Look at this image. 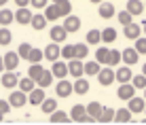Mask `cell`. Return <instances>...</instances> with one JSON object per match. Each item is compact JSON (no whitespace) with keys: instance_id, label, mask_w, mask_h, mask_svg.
I'll return each mask as SVG.
<instances>
[{"instance_id":"cell-1","label":"cell","mask_w":146,"mask_h":125,"mask_svg":"<svg viewBox=\"0 0 146 125\" xmlns=\"http://www.w3.org/2000/svg\"><path fill=\"white\" fill-rule=\"evenodd\" d=\"M9 104H11V108H21L28 104V93L26 91H11V96H9Z\"/></svg>"},{"instance_id":"cell-2","label":"cell","mask_w":146,"mask_h":125,"mask_svg":"<svg viewBox=\"0 0 146 125\" xmlns=\"http://www.w3.org/2000/svg\"><path fill=\"white\" fill-rule=\"evenodd\" d=\"M95 76H98V83L102 87H108V85L114 83V70L112 68H100V72Z\"/></svg>"},{"instance_id":"cell-3","label":"cell","mask_w":146,"mask_h":125,"mask_svg":"<svg viewBox=\"0 0 146 125\" xmlns=\"http://www.w3.org/2000/svg\"><path fill=\"white\" fill-rule=\"evenodd\" d=\"M32 15H34V13L30 11L28 7H19L17 11L13 13V19H15L17 23H21V26H28V23H30V19H32Z\"/></svg>"},{"instance_id":"cell-4","label":"cell","mask_w":146,"mask_h":125,"mask_svg":"<svg viewBox=\"0 0 146 125\" xmlns=\"http://www.w3.org/2000/svg\"><path fill=\"white\" fill-rule=\"evenodd\" d=\"M2 62H4V70H17L19 66V55L15 51H9L2 55Z\"/></svg>"},{"instance_id":"cell-5","label":"cell","mask_w":146,"mask_h":125,"mask_svg":"<svg viewBox=\"0 0 146 125\" xmlns=\"http://www.w3.org/2000/svg\"><path fill=\"white\" fill-rule=\"evenodd\" d=\"M117 96H119L121 100H125V102H127L129 98H133V96H135V87L131 85V81H129V83H121V87H119Z\"/></svg>"},{"instance_id":"cell-6","label":"cell","mask_w":146,"mask_h":125,"mask_svg":"<svg viewBox=\"0 0 146 125\" xmlns=\"http://www.w3.org/2000/svg\"><path fill=\"white\" fill-rule=\"evenodd\" d=\"M78 28H80V17H74L72 13L64 17V30H66L68 34H70V32H76Z\"/></svg>"},{"instance_id":"cell-7","label":"cell","mask_w":146,"mask_h":125,"mask_svg":"<svg viewBox=\"0 0 146 125\" xmlns=\"http://www.w3.org/2000/svg\"><path fill=\"white\" fill-rule=\"evenodd\" d=\"M59 45L57 43H51V45H47V47L42 49V57H47L49 62H55V59H59Z\"/></svg>"},{"instance_id":"cell-8","label":"cell","mask_w":146,"mask_h":125,"mask_svg":"<svg viewBox=\"0 0 146 125\" xmlns=\"http://www.w3.org/2000/svg\"><path fill=\"white\" fill-rule=\"evenodd\" d=\"M17 81H19V76L15 74V70H7L2 74V87H7V89H15L17 87Z\"/></svg>"},{"instance_id":"cell-9","label":"cell","mask_w":146,"mask_h":125,"mask_svg":"<svg viewBox=\"0 0 146 125\" xmlns=\"http://www.w3.org/2000/svg\"><path fill=\"white\" fill-rule=\"evenodd\" d=\"M121 59H123L127 66H133V64H138L140 53L135 51V49H125V51H121Z\"/></svg>"},{"instance_id":"cell-10","label":"cell","mask_w":146,"mask_h":125,"mask_svg":"<svg viewBox=\"0 0 146 125\" xmlns=\"http://www.w3.org/2000/svg\"><path fill=\"white\" fill-rule=\"evenodd\" d=\"M144 106H146V100L144 98H129L127 100V108H129V112H142L144 110Z\"/></svg>"},{"instance_id":"cell-11","label":"cell","mask_w":146,"mask_h":125,"mask_svg":"<svg viewBox=\"0 0 146 125\" xmlns=\"http://www.w3.org/2000/svg\"><path fill=\"white\" fill-rule=\"evenodd\" d=\"M123 32H125V38H129V41H135L138 36H142V28H140L138 23H133V21L127 23Z\"/></svg>"},{"instance_id":"cell-12","label":"cell","mask_w":146,"mask_h":125,"mask_svg":"<svg viewBox=\"0 0 146 125\" xmlns=\"http://www.w3.org/2000/svg\"><path fill=\"white\" fill-rule=\"evenodd\" d=\"M68 74H72L74 78H78L80 74H83V59H76V57L70 59V64H68Z\"/></svg>"},{"instance_id":"cell-13","label":"cell","mask_w":146,"mask_h":125,"mask_svg":"<svg viewBox=\"0 0 146 125\" xmlns=\"http://www.w3.org/2000/svg\"><path fill=\"white\" fill-rule=\"evenodd\" d=\"M30 96H28V100H30V104H34V106H40V102L44 100V89L42 87H34L32 91H28Z\"/></svg>"},{"instance_id":"cell-14","label":"cell","mask_w":146,"mask_h":125,"mask_svg":"<svg viewBox=\"0 0 146 125\" xmlns=\"http://www.w3.org/2000/svg\"><path fill=\"white\" fill-rule=\"evenodd\" d=\"M55 91H57L59 98H68L70 93H72V83L66 81V78H62V81L57 83V87H55Z\"/></svg>"},{"instance_id":"cell-15","label":"cell","mask_w":146,"mask_h":125,"mask_svg":"<svg viewBox=\"0 0 146 125\" xmlns=\"http://www.w3.org/2000/svg\"><path fill=\"white\" fill-rule=\"evenodd\" d=\"M51 72H53V76H57V78L68 76V64H64V62H59V59H55V62H53V68H51Z\"/></svg>"},{"instance_id":"cell-16","label":"cell","mask_w":146,"mask_h":125,"mask_svg":"<svg viewBox=\"0 0 146 125\" xmlns=\"http://www.w3.org/2000/svg\"><path fill=\"white\" fill-rule=\"evenodd\" d=\"M72 93H78V96H85V93H89V81L87 78H76V83L72 85Z\"/></svg>"},{"instance_id":"cell-17","label":"cell","mask_w":146,"mask_h":125,"mask_svg":"<svg viewBox=\"0 0 146 125\" xmlns=\"http://www.w3.org/2000/svg\"><path fill=\"white\" fill-rule=\"evenodd\" d=\"M66 36H68V32H66V30H64V26H53L51 28V41L53 43H64V41H66Z\"/></svg>"},{"instance_id":"cell-18","label":"cell","mask_w":146,"mask_h":125,"mask_svg":"<svg viewBox=\"0 0 146 125\" xmlns=\"http://www.w3.org/2000/svg\"><path fill=\"white\" fill-rule=\"evenodd\" d=\"M51 83H53V72H51V70H42L40 76L36 78V85H38V87H42V89H47Z\"/></svg>"},{"instance_id":"cell-19","label":"cell","mask_w":146,"mask_h":125,"mask_svg":"<svg viewBox=\"0 0 146 125\" xmlns=\"http://www.w3.org/2000/svg\"><path fill=\"white\" fill-rule=\"evenodd\" d=\"M114 78H117L119 83H129V81H131V68H129V66L119 68L117 72H114Z\"/></svg>"},{"instance_id":"cell-20","label":"cell","mask_w":146,"mask_h":125,"mask_svg":"<svg viewBox=\"0 0 146 125\" xmlns=\"http://www.w3.org/2000/svg\"><path fill=\"white\" fill-rule=\"evenodd\" d=\"M127 13L131 15V17L142 15V13H144V4L140 2V0H129V2H127Z\"/></svg>"},{"instance_id":"cell-21","label":"cell","mask_w":146,"mask_h":125,"mask_svg":"<svg viewBox=\"0 0 146 125\" xmlns=\"http://www.w3.org/2000/svg\"><path fill=\"white\" fill-rule=\"evenodd\" d=\"M44 19H47V21H57L59 19V11H57V4H49V7H44Z\"/></svg>"},{"instance_id":"cell-22","label":"cell","mask_w":146,"mask_h":125,"mask_svg":"<svg viewBox=\"0 0 146 125\" xmlns=\"http://www.w3.org/2000/svg\"><path fill=\"white\" fill-rule=\"evenodd\" d=\"M100 36H102V43H106V45H110V43H114L117 41V30L114 28H104L102 32H100Z\"/></svg>"},{"instance_id":"cell-23","label":"cell","mask_w":146,"mask_h":125,"mask_svg":"<svg viewBox=\"0 0 146 125\" xmlns=\"http://www.w3.org/2000/svg\"><path fill=\"white\" fill-rule=\"evenodd\" d=\"M100 17L102 19H110L114 15V4H110V2H100Z\"/></svg>"},{"instance_id":"cell-24","label":"cell","mask_w":146,"mask_h":125,"mask_svg":"<svg viewBox=\"0 0 146 125\" xmlns=\"http://www.w3.org/2000/svg\"><path fill=\"white\" fill-rule=\"evenodd\" d=\"M102 108H104V106H102L100 102H91L89 106H85V110H87L89 117H93L95 121H98V119H100V114H102Z\"/></svg>"},{"instance_id":"cell-25","label":"cell","mask_w":146,"mask_h":125,"mask_svg":"<svg viewBox=\"0 0 146 125\" xmlns=\"http://www.w3.org/2000/svg\"><path fill=\"white\" fill-rule=\"evenodd\" d=\"M17 87L21 89V91H32L34 87H36V81H34V78H30V76H23V78H19L17 81Z\"/></svg>"},{"instance_id":"cell-26","label":"cell","mask_w":146,"mask_h":125,"mask_svg":"<svg viewBox=\"0 0 146 125\" xmlns=\"http://www.w3.org/2000/svg\"><path fill=\"white\" fill-rule=\"evenodd\" d=\"M85 114H87V110H85V106L83 104H76V106H72V112H70V119L72 121H83L85 119Z\"/></svg>"},{"instance_id":"cell-27","label":"cell","mask_w":146,"mask_h":125,"mask_svg":"<svg viewBox=\"0 0 146 125\" xmlns=\"http://www.w3.org/2000/svg\"><path fill=\"white\" fill-rule=\"evenodd\" d=\"M112 121H117V123H127V121H131V112H129V108H119L117 112H114V119Z\"/></svg>"},{"instance_id":"cell-28","label":"cell","mask_w":146,"mask_h":125,"mask_svg":"<svg viewBox=\"0 0 146 125\" xmlns=\"http://www.w3.org/2000/svg\"><path fill=\"white\" fill-rule=\"evenodd\" d=\"M40 108H42V112H44V114H51L55 108H57V100H53V98H44L42 102H40Z\"/></svg>"},{"instance_id":"cell-29","label":"cell","mask_w":146,"mask_h":125,"mask_svg":"<svg viewBox=\"0 0 146 125\" xmlns=\"http://www.w3.org/2000/svg\"><path fill=\"white\" fill-rule=\"evenodd\" d=\"M55 4H57L59 17H66V15L72 13V2H70V0H59V2H55Z\"/></svg>"},{"instance_id":"cell-30","label":"cell","mask_w":146,"mask_h":125,"mask_svg":"<svg viewBox=\"0 0 146 125\" xmlns=\"http://www.w3.org/2000/svg\"><path fill=\"white\" fill-rule=\"evenodd\" d=\"M30 26H32L34 30H44V26H47V19H44V15H32V19H30Z\"/></svg>"},{"instance_id":"cell-31","label":"cell","mask_w":146,"mask_h":125,"mask_svg":"<svg viewBox=\"0 0 146 125\" xmlns=\"http://www.w3.org/2000/svg\"><path fill=\"white\" fill-rule=\"evenodd\" d=\"M100 72V64L95 62H87V64H83V74H89V76H95V74Z\"/></svg>"},{"instance_id":"cell-32","label":"cell","mask_w":146,"mask_h":125,"mask_svg":"<svg viewBox=\"0 0 146 125\" xmlns=\"http://www.w3.org/2000/svg\"><path fill=\"white\" fill-rule=\"evenodd\" d=\"M28 62H32V64H38V62H42V49H36V47H32L30 49V53H28Z\"/></svg>"},{"instance_id":"cell-33","label":"cell","mask_w":146,"mask_h":125,"mask_svg":"<svg viewBox=\"0 0 146 125\" xmlns=\"http://www.w3.org/2000/svg\"><path fill=\"white\" fill-rule=\"evenodd\" d=\"M51 121L53 123H66V121H70V114H66L64 110H57V108H55V110L51 112Z\"/></svg>"},{"instance_id":"cell-34","label":"cell","mask_w":146,"mask_h":125,"mask_svg":"<svg viewBox=\"0 0 146 125\" xmlns=\"http://www.w3.org/2000/svg\"><path fill=\"white\" fill-rule=\"evenodd\" d=\"M89 55V47H87V45H74V57H76V59H83V57H87Z\"/></svg>"},{"instance_id":"cell-35","label":"cell","mask_w":146,"mask_h":125,"mask_svg":"<svg viewBox=\"0 0 146 125\" xmlns=\"http://www.w3.org/2000/svg\"><path fill=\"white\" fill-rule=\"evenodd\" d=\"M108 47H100L98 51H95V62L98 64H108Z\"/></svg>"},{"instance_id":"cell-36","label":"cell","mask_w":146,"mask_h":125,"mask_svg":"<svg viewBox=\"0 0 146 125\" xmlns=\"http://www.w3.org/2000/svg\"><path fill=\"white\" fill-rule=\"evenodd\" d=\"M112 119H114V108H106V106H104L98 121H100V123H110Z\"/></svg>"},{"instance_id":"cell-37","label":"cell","mask_w":146,"mask_h":125,"mask_svg":"<svg viewBox=\"0 0 146 125\" xmlns=\"http://www.w3.org/2000/svg\"><path fill=\"white\" fill-rule=\"evenodd\" d=\"M11 41H13L11 30H9L7 26H2V28H0V45H9Z\"/></svg>"},{"instance_id":"cell-38","label":"cell","mask_w":146,"mask_h":125,"mask_svg":"<svg viewBox=\"0 0 146 125\" xmlns=\"http://www.w3.org/2000/svg\"><path fill=\"white\" fill-rule=\"evenodd\" d=\"M59 57L72 59V57H74V45H64V47L59 49Z\"/></svg>"},{"instance_id":"cell-39","label":"cell","mask_w":146,"mask_h":125,"mask_svg":"<svg viewBox=\"0 0 146 125\" xmlns=\"http://www.w3.org/2000/svg\"><path fill=\"white\" fill-rule=\"evenodd\" d=\"M0 23H2V26H9V23H13V11H9V9H2V11H0Z\"/></svg>"},{"instance_id":"cell-40","label":"cell","mask_w":146,"mask_h":125,"mask_svg":"<svg viewBox=\"0 0 146 125\" xmlns=\"http://www.w3.org/2000/svg\"><path fill=\"white\" fill-rule=\"evenodd\" d=\"M119 62H121V51L110 49V51H108V66H117Z\"/></svg>"},{"instance_id":"cell-41","label":"cell","mask_w":146,"mask_h":125,"mask_svg":"<svg viewBox=\"0 0 146 125\" xmlns=\"http://www.w3.org/2000/svg\"><path fill=\"white\" fill-rule=\"evenodd\" d=\"M87 43H89V45H98V43H102L100 30H89V32H87Z\"/></svg>"},{"instance_id":"cell-42","label":"cell","mask_w":146,"mask_h":125,"mask_svg":"<svg viewBox=\"0 0 146 125\" xmlns=\"http://www.w3.org/2000/svg\"><path fill=\"white\" fill-rule=\"evenodd\" d=\"M42 70H44V68L40 66V62H38V64H32V66H30V70H28V76L36 81V78L40 76V72H42Z\"/></svg>"},{"instance_id":"cell-43","label":"cell","mask_w":146,"mask_h":125,"mask_svg":"<svg viewBox=\"0 0 146 125\" xmlns=\"http://www.w3.org/2000/svg\"><path fill=\"white\" fill-rule=\"evenodd\" d=\"M135 51H138L140 53V55H146V36L142 38V36H138V38H135Z\"/></svg>"},{"instance_id":"cell-44","label":"cell","mask_w":146,"mask_h":125,"mask_svg":"<svg viewBox=\"0 0 146 125\" xmlns=\"http://www.w3.org/2000/svg\"><path fill=\"white\" fill-rule=\"evenodd\" d=\"M131 85H133L135 89H144V87H146V76H144V74L133 76V78H131Z\"/></svg>"},{"instance_id":"cell-45","label":"cell","mask_w":146,"mask_h":125,"mask_svg":"<svg viewBox=\"0 0 146 125\" xmlns=\"http://www.w3.org/2000/svg\"><path fill=\"white\" fill-rule=\"evenodd\" d=\"M30 49H32V47H30L28 43H21V45H19V49H17L19 59H26V57H28V53H30Z\"/></svg>"},{"instance_id":"cell-46","label":"cell","mask_w":146,"mask_h":125,"mask_svg":"<svg viewBox=\"0 0 146 125\" xmlns=\"http://www.w3.org/2000/svg\"><path fill=\"white\" fill-rule=\"evenodd\" d=\"M119 21L123 23V26H127V23H131V15H129L127 11H123V13H119Z\"/></svg>"},{"instance_id":"cell-47","label":"cell","mask_w":146,"mask_h":125,"mask_svg":"<svg viewBox=\"0 0 146 125\" xmlns=\"http://www.w3.org/2000/svg\"><path fill=\"white\" fill-rule=\"evenodd\" d=\"M9 110H11V104H9V100H0V112L7 114Z\"/></svg>"},{"instance_id":"cell-48","label":"cell","mask_w":146,"mask_h":125,"mask_svg":"<svg viewBox=\"0 0 146 125\" xmlns=\"http://www.w3.org/2000/svg\"><path fill=\"white\" fill-rule=\"evenodd\" d=\"M30 4H32L34 9H44L47 7V0H30Z\"/></svg>"},{"instance_id":"cell-49","label":"cell","mask_w":146,"mask_h":125,"mask_svg":"<svg viewBox=\"0 0 146 125\" xmlns=\"http://www.w3.org/2000/svg\"><path fill=\"white\" fill-rule=\"evenodd\" d=\"M17 7H30V0H15Z\"/></svg>"},{"instance_id":"cell-50","label":"cell","mask_w":146,"mask_h":125,"mask_svg":"<svg viewBox=\"0 0 146 125\" xmlns=\"http://www.w3.org/2000/svg\"><path fill=\"white\" fill-rule=\"evenodd\" d=\"M0 72H4V62H2V55H0Z\"/></svg>"},{"instance_id":"cell-51","label":"cell","mask_w":146,"mask_h":125,"mask_svg":"<svg viewBox=\"0 0 146 125\" xmlns=\"http://www.w3.org/2000/svg\"><path fill=\"white\" fill-rule=\"evenodd\" d=\"M9 2V0H0V7H4V4H7Z\"/></svg>"},{"instance_id":"cell-52","label":"cell","mask_w":146,"mask_h":125,"mask_svg":"<svg viewBox=\"0 0 146 125\" xmlns=\"http://www.w3.org/2000/svg\"><path fill=\"white\" fill-rule=\"evenodd\" d=\"M91 2H93V4H100V2H104V0H91Z\"/></svg>"},{"instance_id":"cell-53","label":"cell","mask_w":146,"mask_h":125,"mask_svg":"<svg viewBox=\"0 0 146 125\" xmlns=\"http://www.w3.org/2000/svg\"><path fill=\"white\" fill-rule=\"evenodd\" d=\"M142 74H144V76H146V64H144V68H142Z\"/></svg>"},{"instance_id":"cell-54","label":"cell","mask_w":146,"mask_h":125,"mask_svg":"<svg viewBox=\"0 0 146 125\" xmlns=\"http://www.w3.org/2000/svg\"><path fill=\"white\" fill-rule=\"evenodd\" d=\"M142 32H144V34H146V23H144V26H142Z\"/></svg>"},{"instance_id":"cell-55","label":"cell","mask_w":146,"mask_h":125,"mask_svg":"<svg viewBox=\"0 0 146 125\" xmlns=\"http://www.w3.org/2000/svg\"><path fill=\"white\" fill-rule=\"evenodd\" d=\"M142 91H144V100H146V87H144V89H142Z\"/></svg>"},{"instance_id":"cell-56","label":"cell","mask_w":146,"mask_h":125,"mask_svg":"<svg viewBox=\"0 0 146 125\" xmlns=\"http://www.w3.org/2000/svg\"><path fill=\"white\" fill-rule=\"evenodd\" d=\"M2 119H4V114H2V112H0V121H2Z\"/></svg>"},{"instance_id":"cell-57","label":"cell","mask_w":146,"mask_h":125,"mask_svg":"<svg viewBox=\"0 0 146 125\" xmlns=\"http://www.w3.org/2000/svg\"><path fill=\"white\" fill-rule=\"evenodd\" d=\"M142 112H144V114H146V106H144V110H142ZM144 119H146V117H144Z\"/></svg>"},{"instance_id":"cell-58","label":"cell","mask_w":146,"mask_h":125,"mask_svg":"<svg viewBox=\"0 0 146 125\" xmlns=\"http://www.w3.org/2000/svg\"><path fill=\"white\" fill-rule=\"evenodd\" d=\"M53 2H59V0H53Z\"/></svg>"},{"instance_id":"cell-59","label":"cell","mask_w":146,"mask_h":125,"mask_svg":"<svg viewBox=\"0 0 146 125\" xmlns=\"http://www.w3.org/2000/svg\"><path fill=\"white\" fill-rule=\"evenodd\" d=\"M144 9H146V4H144Z\"/></svg>"}]
</instances>
